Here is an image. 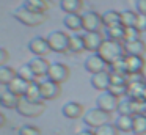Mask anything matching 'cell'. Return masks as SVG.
Instances as JSON below:
<instances>
[{"instance_id":"obj_49","label":"cell","mask_w":146,"mask_h":135,"mask_svg":"<svg viewBox=\"0 0 146 135\" xmlns=\"http://www.w3.org/2000/svg\"><path fill=\"white\" fill-rule=\"evenodd\" d=\"M145 113H146V112H145Z\"/></svg>"},{"instance_id":"obj_28","label":"cell","mask_w":146,"mask_h":135,"mask_svg":"<svg viewBox=\"0 0 146 135\" xmlns=\"http://www.w3.org/2000/svg\"><path fill=\"white\" fill-rule=\"evenodd\" d=\"M115 126L118 127L119 132H132V129H133V116L118 115V118L115 119Z\"/></svg>"},{"instance_id":"obj_31","label":"cell","mask_w":146,"mask_h":135,"mask_svg":"<svg viewBox=\"0 0 146 135\" xmlns=\"http://www.w3.org/2000/svg\"><path fill=\"white\" fill-rule=\"evenodd\" d=\"M132 134H135V135H146V113L133 115Z\"/></svg>"},{"instance_id":"obj_21","label":"cell","mask_w":146,"mask_h":135,"mask_svg":"<svg viewBox=\"0 0 146 135\" xmlns=\"http://www.w3.org/2000/svg\"><path fill=\"white\" fill-rule=\"evenodd\" d=\"M21 102V97L13 94L10 90L5 88L3 93H0V107H5V108H10V110H16L17 105Z\"/></svg>"},{"instance_id":"obj_48","label":"cell","mask_w":146,"mask_h":135,"mask_svg":"<svg viewBox=\"0 0 146 135\" xmlns=\"http://www.w3.org/2000/svg\"><path fill=\"white\" fill-rule=\"evenodd\" d=\"M60 2H61V0H60Z\"/></svg>"},{"instance_id":"obj_3","label":"cell","mask_w":146,"mask_h":135,"mask_svg":"<svg viewBox=\"0 0 146 135\" xmlns=\"http://www.w3.org/2000/svg\"><path fill=\"white\" fill-rule=\"evenodd\" d=\"M82 121L88 129L96 130V129H99V127H102V126H105V124L110 122V113H107V112H104V110L94 107V108L86 110L85 115H83V118H82Z\"/></svg>"},{"instance_id":"obj_11","label":"cell","mask_w":146,"mask_h":135,"mask_svg":"<svg viewBox=\"0 0 146 135\" xmlns=\"http://www.w3.org/2000/svg\"><path fill=\"white\" fill-rule=\"evenodd\" d=\"M83 41H85V49L91 53H98L102 43L105 41V36L102 31H83Z\"/></svg>"},{"instance_id":"obj_34","label":"cell","mask_w":146,"mask_h":135,"mask_svg":"<svg viewBox=\"0 0 146 135\" xmlns=\"http://www.w3.org/2000/svg\"><path fill=\"white\" fill-rule=\"evenodd\" d=\"M108 71H110V72H116V74L127 75V68H126V61H124V58H119V60H116L115 63L108 65Z\"/></svg>"},{"instance_id":"obj_40","label":"cell","mask_w":146,"mask_h":135,"mask_svg":"<svg viewBox=\"0 0 146 135\" xmlns=\"http://www.w3.org/2000/svg\"><path fill=\"white\" fill-rule=\"evenodd\" d=\"M132 110L133 115H140V113L146 112V100L140 99V100H132Z\"/></svg>"},{"instance_id":"obj_17","label":"cell","mask_w":146,"mask_h":135,"mask_svg":"<svg viewBox=\"0 0 146 135\" xmlns=\"http://www.w3.org/2000/svg\"><path fill=\"white\" fill-rule=\"evenodd\" d=\"M91 86L98 91H107L108 86H110V72L105 71L101 72V74H94L91 75Z\"/></svg>"},{"instance_id":"obj_37","label":"cell","mask_w":146,"mask_h":135,"mask_svg":"<svg viewBox=\"0 0 146 135\" xmlns=\"http://www.w3.org/2000/svg\"><path fill=\"white\" fill-rule=\"evenodd\" d=\"M141 39V31L135 27H129L126 28V36H124V43H129V41H138Z\"/></svg>"},{"instance_id":"obj_39","label":"cell","mask_w":146,"mask_h":135,"mask_svg":"<svg viewBox=\"0 0 146 135\" xmlns=\"http://www.w3.org/2000/svg\"><path fill=\"white\" fill-rule=\"evenodd\" d=\"M110 72V71H108ZM127 75L124 74H116V72H110V85H127Z\"/></svg>"},{"instance_id":"obj_25","label":"cell","mask_w":146,"mask_h":135,"mask_svg":"<svg viewBox=\"0 0 146 135\" xmlns=\"http://www.w3.org/2000/svg\"><path fill=\"white\" fill-rule=\"evenodd\" d=\"M17 77V71L11 66H0V85L7 88L14 78Z\"/></svg>"},{"instance_id":"obj_13","label":"cell","mask_w":146,"mask_h":135,"mask_svg":"<svg viewBox=\"0 0 146 135\" xmlns=\"http://www.w3.org/2000/svg\"><path fill=\"white\" fill-rule=\"evenodd\" d=\"M124 61H126V68H127V75L143 74V71H145V68H146L145 57L126 55V57H124Z\"/></svg>"},{"instance_id":"obj_38","label":"cell","mask_w":146,"mask_h":135,"mask_svg":"<svg viewBox=\"0 0 146 135\" xmlns=\"http://www.w3.org/2000/svg\"><path fill=\"white\" fill-rule=\"evenodd\" d=\"M107 91H110V93L115 94L116 97L123 99V97L127 96V85H110Z\"/></svg>"},{"instance_id":"obj_24","label":"cell","mask_w":146,"mask_h":135,"mask_svg":"<svg viewBox=\"0 0 146 135\" xmlns=\"http://www.w3.org/2000/svg\"><path fill=\"white\" fill-rule=\"evenodd\" d=\"M102 24L105 28L115 27V25H121V11L116 9H107L102 13Z\"/></svg>"},{"instance_id":"obj_33","label":"cell","mask_w":146,"mask_h":135,"mask_svg":"<svg viewBox=\"0 0 146 135\" xmlns=\"http://www.w3.org/2000/svg\"><path fill=\"white\" fill-rule=\"evenodd\" d=\"M118 115H129V116H133L132 99H129V97H123V99L119 100V105H118Z\"/></svg>"},{"instance_id":"obj_36","label":"cell","mask_w":146,"mask_h":135,"mask_svg":"<svg viewBox=\"0 0 146 135\" xmlns=\"http://www.w3.org/2000/svg\"><path fill=\"white\" fill-rule=\"evenodd\" d=\"M118 134H119L118 127L115 124H111V122H108V124L96 129V135H118Z\"/></svg>"},{"instance_id":"obj_26","label":"cell","mask_w":146,"mask_h":135,"mask_svg":"<svg viewBox=\"0 0 146 135\" xmlns=\"http://www.w3.org/2000/svg\"><path fill=\"white\" fill-rule=\"evenodd\" d=\"M124 36H126V28H124L123 25H115V27L105 28V38H107V39L124 43Z\"/></svg>"},{"instance_id":"obj_15","label":"cell","mask_w":146,"mask_h":135,"mask_svg":"<svg viewBox=\"0 0 146 135\" xmlns=\"http://www.w3.org/2000/svg\"><path fill=\"white\" fill-rule=\"evenodd\" d=\"M29 66L32 68V71L35 72L36 77L39 78V77H47V71L50 68V63L44 57H33L29 61Z\"/></svg>"},{"instance_id":"obj_4","label":"cell","mask_w":146,"mask_h":135,"mask_svg":"<svg viewBox=\"0 0 146 135\" xmlns=\"http://www.w3.org/2000/svg\"><path fill=\"white\" fill-rule=\"evenodd\" d=\"M69 36L66 31L63 30H54L46 36L49 46H50V50L55 53H66L69 50Z\"/></svg>"},{"instance_id":"obj_45","label":"cell","mask_w":146,"mask_h":135,"mask_svg":"<svg viewBox=\"0 0 146 135\" xmlns=\"http://www.w3.org/2000/svg\"><path fill=\"white\" fill-rule=\"evenodd\" d=\"M5 124H7V116H5L3 113H0V129L3 127Z\"/></svg>"},{"instance_id":"obj_35","label":"cell","mask_w":146,"mask_h":135,"mask_svg":"<svg viewBox=\"0 0 146 135\" xmlns=\"http://www.w3.org/2000/svg\"><path fill=\"white\" fill-rule=\"evenodd\" d=\"M17 134L19 135H41V130H39V127H36L33 124H22L17 129Z\"/></svg>"},{"instance_id":"obj_1","label":"cell","mask_w":146,"mask_h":135,"mask_svg":"<svg viewBox=\"0 0 146 135\" xmlns=\"http://www.w3.org/2000/svg\"><path fill=\"white\" fill-rule=\"evenodd\" d=\"M98 55H101V58L104 60L107 65H111L116 60L124 58L126 57V52H124V43H118V41H111L107 39L102 43L101 49L98 50Z\"/></svg>"},{"instance_id":"obj_20","label":"cell","mask_w":146,"mask_h":135,"mask_svg":"<svg viewBox=\"0 0 146 135\" xmlns=\"http://www.w3.org/2000/svg\"><path fill=\"white\" fill-rule=\"evenodd\" d=\"M124 52H126V55L145 57V53H146V43H145L143 39L124 43Z\"/></svg>"},{"instance_id":"obj_47","label":"cell","mask_w":146,"mask_h":135,"mask_svg":"<svg viewBox=\"0 0 146 135\" xmlns=\"http://www.w3.org/2000/svg\"><path fill=\"white\" fill-rule=\"evenodd\" d=\"M143 99L146 100V90H145V94H143Z\"/></svg>"},{"instance_id":"obj_29","label":"cell","mask_w":146,"mask_h":135,"mask_svg":"<svg viewBox=\"0 0 146 135\" xmlns=\"http://www.w3.org/2000/svg\"><path fill=\"white\" fill-rule=\"evenodd\" d=\"M137 19H138V13L133 11V9H123L121 11V25L124 28L135 27Z\"/></svg>"},{"instance_id":"obj_22","label":"cell","mask_w":146,"mask_h":135,"mask_svg":"<svg viewBox=\"0 0 146 135\" xmlns=\"http://www.w3.org/2000/svg\"><path fill=\"white\" fill-rule=\"evenodd\" d=\"M29 86H30L29 82H25L24 78H21V77H16V78H14V80L7 86V90H10L13 94H16V96H19L21 99H22V97L25 96Z\"/></svg>"},{"instance_id":"obj_7","label":"cell","mask_w":146,"mask_h":135,"mask_svg":"<svg viewBox=\"0 0 146 135\" xmlns=\"http://www.w3.org/2000/svg\"><path fill=\"white\" fill-rule=\"evenodd\" d=\"M82 27L83 31H101V28L104 27L102 14H99L98 11H93V9L82 13Z\"/></svg>"},{"instance_id":"obj_14","label":"cell","mask_w":146,"mask_h":135,"mask_svg":"<svg viewBox=\"0 0 146 135\" xmlns=\"http://www.w3.org/2000/svg\"><path fill=\"white\" fill-rule=\"evenodd\" d=\"M61 113H63V116L68 119H79V118H83L85 108H83V105L80 102L69 100V102H66L61 107Z\"/></svg>"},{"instance_id":"obj_19","label":"cell","mask_w":146,"mask_h":135,"mask_svg":"<svg viewBox=\"0 0 146 135\" xmlns=\"http://www.w3.org/2000/svg\"><path fill=\"white\" fill-rule=\"evenodd\" d=\"M85 6V0H61L60 8L64 14H80Z\"/></svg>"},{"instance_id":"obj_41","label":"cell","mask_w":146,"mask_h":135,"mask_svg":"<svg viewBox=\"0 0 146 135\" xmlns=\"http://www.w3.org/2000/svg\"><path fill=\"white\" fill-rule=\"evenodd\" d=\"M135 11L140 16H146V0H135Z\"/></svg>"},{"instance_id":"obj_12","label":"cell","mask_w":146,"mask_h":135,"mask_svg":"<svg viewBox=\"0 0 146 135\" xmlns=\"http://www.w3.org/2000/svg\"><path fill=\"white\" fill-rule=\"evenodd\" d=\"M27 47H29V50L33 53L35 57H44L47 55L49 52H52L50 50V46H49L47 39L42 36H35L30 39V43L27 44Z\"/></svg>"},{"instance_id":"obj_30","label":"cell","mask_w":146,"mask_h":135,"mask_svg":"<svg viewBox=\"0 0 146 135\" xmlns=\"http://www.w3.org/2000/svg\"><path fill=\"white\" fill-rule=\"evenodd\" d=\"M24 99L30 100V102H42V97H41V88H39V82H33L30 83L29 90H27Z\"/></svg>"},{"instance_id":"obj_42","label":"cell","mask_w":146,"mask_h":135,"mask_svg":"<svg viewBox=\"0 0 146 135\" xmlns=\"http://www.w3.org/2000/svg\"><path fill=\"white\" fill-rule=\"evenodd\" d=\"M8 60H10V52L3 47H0V66H7Z\"/></svg>"},{"instance_id":"obj_46","label":"cell","mask_w":146,"mask_h":135,"mask_svg":"<svg viewBox=\"0 0 146 135\" xmlns=\"http://www.w3.org/2000/svg\"><path fill=\"white\" fill-rule=\"evenodd\" d=\"M143 78H145V82H146V68H145V71H143Z\"/></svg>"},{"instance_id":"obj_18","label":"cell","mask_w":146,"mask_h":135,"mask_svg":"<svg viewBox=\"0 0 146 135\" xmlns=\"http://www.w3.org/2000/svg\"><path fill=\"white\" fill-rule=\"evenodd\" d=\"M146 90V82H129L127 83V96L132 100L143 99V94Z\"/></svg>"},{"instance_id":"obj_43","label":"cell","mask_w":146,"mask_h":135,"mask_svg":"<svg viewBox=\"0 0 146 135\" xmlns=\"http://www.w3.org/2000/svg\"><path fill=\"white\" fill-rule=\"evenodd\" d=\"M135 28H138L141 33H143V31H146V16H140V14H138V19H137Z\"/></svg>"},{"instance_id":"obj_9","label":"cell","mask_w":146,"mask_h":135,"mask_svg":"<svg viewBox=\"0 0 146 135\" xmlns=\"http://www.w3.org/2000/svg\"><path fill=\"white\" fill-rule=\"evenodd\" d=\"M83 68H85L86 72H90L91 75L108 71V65L101 58V55H98V53H91V55L86 57L85 61H83Z\"/></svg>"},{"instance_id":"obj_16","label":"cell","mask_w":146,"mask_h":135,"mask_svg":"<svg viewBox=\"0 0 146 135\" xmlns=\"http://www.w3.org/2000/svg\"><path fill=\"white\" fill-rule=\"evenodd\" d=\"M22 6L33 13L46 14V11L54 6V0H24Z\"/></svg>"},{"instance_id":"obj_32","label":"cell","mask_w":146,"mask_h":135,"mask_svg":"<svg viewBox=\"0 0 146 135\" xmlns=\"http://www.w3.org/2000/svg\"><path fill=\"white\" fill-rule=\"evenodd\" d=\"M17 71V77L24 78L25 82H29V83H33V82H38V77L35 75V72L32 71V68L29 66V63H25V65H22L21 68L16 69Z\"/></svg>"},{"instance_id":"obj_5","label":"cell","mask_w":146,"mask_h":135,"mask_svg":"<svg viewBox=\"0 0 146 135\" xmlns=\"http://www.w3.org/2000/svg\"><path fill=\"white\" fill-rule=\"evenodd\" d=\"M17 113L21 116H25V118H38L44 113L46 110V102H30L27 99H21L19 105H17Z\"/></svg>"},{"instance_id":"obj_2","label":"cell","mask_w":146,"mask_h":135,"mask_svg":"<svg viewBox=\"0 0 146 135\" xmlns=\"http://www.w3.org/2000/svg\"><path fill=\"white\" fill-rule=\"evenodd\" d=\"M13 17L16 19L17 22H21L22 25H27V27H38V25L44 24L47 21V16L46 14H39V13H33L30 9L24 8V6H19L13 11Z\"/></svg>"},{"instance_id":"obj_10","label":"cell","mask_w":146,"mask_h":135,"mask_svg":"<svg viewBox=\"0 0 146 135\" xmlns=\"http://www.w3.org/2000/svg\"><path fill=\"white\" fill-rule=\"evenodd\" d=\"M39 82V88H41V97L42 100H54L57 99L61 94V86L60 83H55V82L44 78V80H38Z\"/></svg>"},{"instance_id":"obj_23","label":"cell","mask_w":146,"mask_h":135,"mask_svg":"<svg viewBox=\"0 0 146 135\" xmlns=\"http://www.w3.org/2000/svg\"><path fill=\"white\" fill-rule=\"evenodd\" d=\"M63 25L68 30L79 33V30H83L82 27V14H64L63 17Z\"/></svg>"},{"instance_id":"obj_6","label":"cell","mask_w":146,"mask_h":135,"mask_svg":"<svg viewBox=\"0 0 146 135\" xmlns=\"http://www.w3.org/2000/svg\"><path fill=\"white\" fill-rule=\"evenodd\" d=\"M119 97H116L115 94H111L110 91H104L101 93L98 97H96V107L107 113H113V112H118V105H119Z\"/></svg>"},{"instance_id":"obj_8","label":"cell","mask_w":146,"mask_h":135,"mask_svg":"<svg viewBox=\"0 0 146 135\" xmlns=\"http://www.w3.org/2000/svg\"><path fill=\"white\" fill-rule=\"evenodd\" d=\"M69 75H71V71L64 63L54 61V63H50V68H49V71H47V77L46 78L61 85L63 82H66L68 78H69Z\"/></svg>"},{"instance_id":"obj_44","label":"cell","mask_w":146,"mask_h":135,"mask_svg":"<svg viewBox=\"0 0 146 135\" xmlns=\"http://www.w3.org/2000/svg\"><path fill=\"white\" fill-rule=\"evenodd\" d=\"M76 135H96V130H93V129H83V130H80V132H77Z\"/></svg>"},{"instance_id":"obj_27","label":"cell","mask_w":146,"mask_h":135,"mask_svg":"<svg viewBox=\"0 0 146 135\" xmlns=\"http://www.w3.org/2000/svg\"><path fill=\"white\" fill-rule=\"evenodd\" d=\"M69 50L76 53L85 52V41H83V33H72L69 36Z\"/></svg>"}]
</instances>
